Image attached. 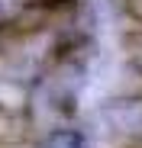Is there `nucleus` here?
Segmentation results:
<instances>
[{
    "label": "nucleus",
    "instance_id": "3",
    "mask_svg": "<svg viewBox=\"0 0 142 148\" xmlns=\"http://www.w3.org/2000/svg\"><path fill=\"white\" fill-rule=\"evenodd\" d=\"M123 52H126L129 68L142 77V32H129V36L123 39Z\"/></svg>",
    "mask_w": 142,
    "mask_h": 148
},
{
    "label": "nucleus",
    "instance_id": "2",
    "mask_svg": "<svg viewBox=\"0 0 142 148\" xmlns=\"http://www.w3.org/2000/svg\"><path fill=\"white\" fill-rule=\"evenodd\" d=\"M36 148H87V135L74 126H61V129H49Z\"/></svg>",
    "mask_w": 142,
    "mask_h": 148
},
{
    "label": "nucleus",
    "instance_id": "4",
    "mask_svg": "<svg viewBox=\"0 0 142 148\" xmlns=\"http://www.w3.org/2000/svg\"><path fill=\"white\" fill-rule=\"evenodd\" d=\"M26 3H29V0H0V23H7L13 13H19Z\"/></svg>",
    "mask_w": 142,
    "mask_h": 148
},
{
    "label": "nucleus",
    "instance_id": "5",
    "mask_svg": "<svg viewBox=\"0 0 142 148\" xmlns=\"http://www.w3.org/2000/svg\"><path fill=\"white\" fill-rule=\"evenodd\" d=\"M120 7H123V13H126L129 19L142 23V0H120Z\"/></svg>",
    "mask_w": 142,
    "mask_h": 148
},
{
    "label": "nucleus",
    "instance_id": "1",
    "mask_svg": "<svg viewBox=\"0 0 142 148\" xmlns=\"http://www.w3.org/2000/svg\"><path fill=\"white\" fill-rule=\"evenodd\" d=\"M113 132L123 135H142V100H113L100 113Z\"/></svg>",
    "mask_w": 142,
    "mask_h": 148
}]
</instances>
